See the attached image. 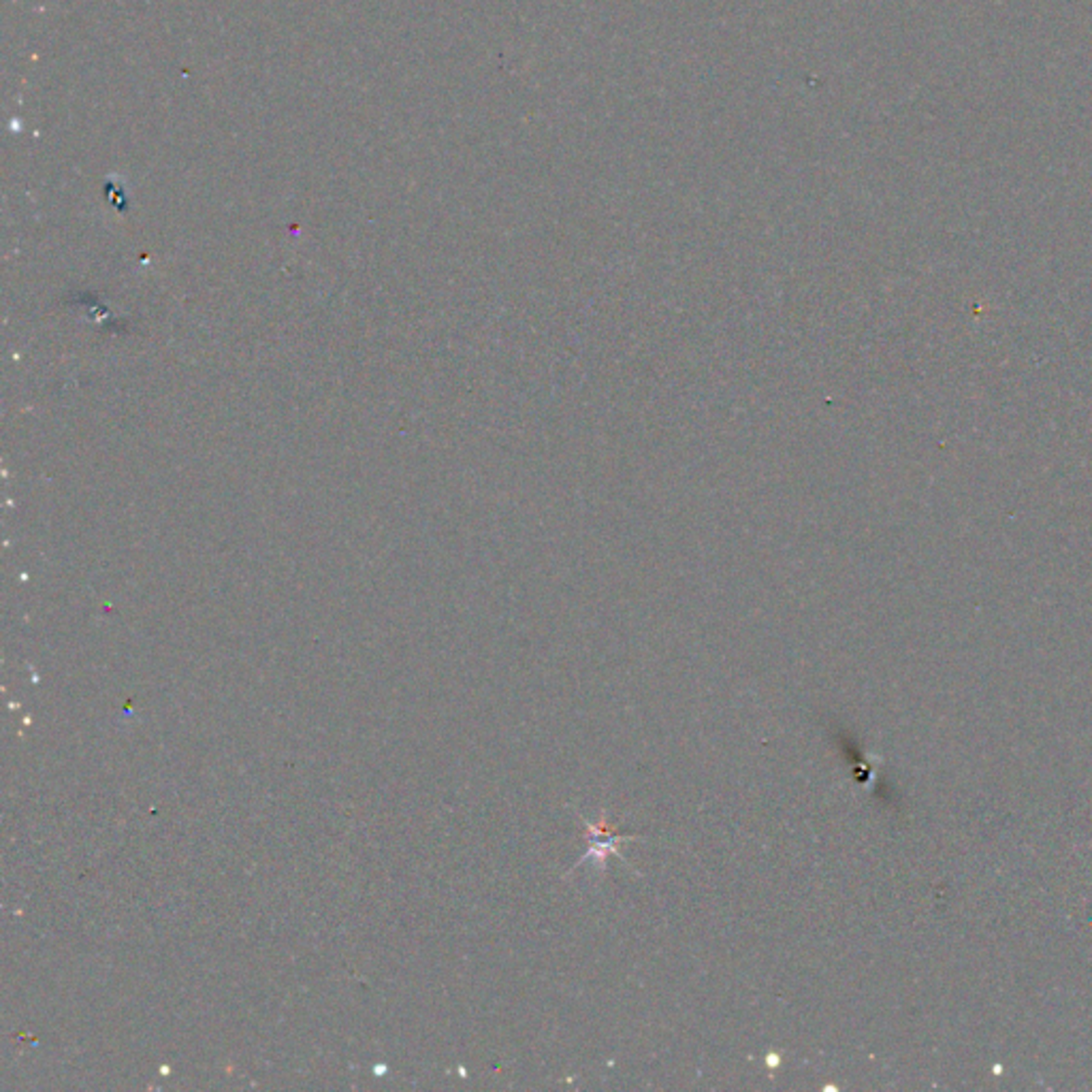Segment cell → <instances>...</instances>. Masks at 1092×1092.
Returning a JSON list of instances; mask_svg holds the SVG:
<instances>
[{
	"mask_svg": "<svg viewBox=\"0 0 1092 1092\" xmlns=\"http://www.w3.org/2000/svg\"><path fill=\"white\" fill-rule=\"evenodd\" d=\"M583 821H585V826H587V841H591V847H590V852H587V856L578 864H583L587 860H595V862H598V867H604V862H606L608 856H611V854L621 856L619 854V845H621V843L634 839V836H621V834H616L615 826L608 824L606 818H602L598 826L591 824L590 819H583ZM578 864H574V869H577Z\"/></svg>",
	"mask_w": 1092,
	"mask_h": 1092,
	"instance_id": "obj_1",
	"label": "cell"
}]
</instances>
